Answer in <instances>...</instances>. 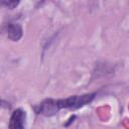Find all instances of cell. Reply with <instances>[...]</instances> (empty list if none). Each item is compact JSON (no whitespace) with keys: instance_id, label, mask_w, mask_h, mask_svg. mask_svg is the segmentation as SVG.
Here are the masks:
<instances>
[{"instance_id":"277c9868","label":"cell","mask_w":129,"mask_h":129,"mask_svg":"<svg viewBox=\"0 0 129 129\" xmlns=\"http://www.w3.org/2000/svg\"><path fill=\"white\" fill-rule=\"evenodd\" d=\"M2 4L7 6L10 9H12V8H14L18 4V1H2Z\"/></svg>"},{"instance_id":"6da1fadb","label":"cell","mask_w":129,"mask_h":129,"mask_svg":"<svg viewBox=\"0 0 129 129\" xmlns=\"http://www.w3.org/2000/svg\"><path fill=\"white\" fill-rule=\"evenodd\" d=\"M96 96V93H91V94H85V95H80V96H71L66 99H59V100H54L55 107L57 112L60 109H71V110H76L79 109L89 103H91Z\"/></svg>"},{"instance_id":"3957f363","label":"cell","mask_w":129,"mask_h":129,"mask_svg":"<svg viewBox=\"0 0 129 129\" xmlns=\"http://www.w3.org/2000/svg\"><path fill=\"white\" fill-rule=\"evenodd\" d=\"M22 27L18 23H8L6 25V34L7 37L12 41H17L22 36Z\"/></svg>"},{"instance_id":"7a4b0ae2","label":"cell","mask_w":129,"mask_h":129,"mask_svg":"<svg viewBox=\"0 0 129 129\" xmlns=\"http://www.w3.org/2000/svg\"><path fill=\"white\" fill-rule=\"evenodd\" d=\"M25 120H26V113L22 109H16L13 111L8 128L9 129H25Z\"/></svg>"}]
</instances>
